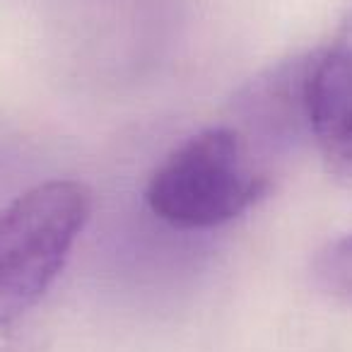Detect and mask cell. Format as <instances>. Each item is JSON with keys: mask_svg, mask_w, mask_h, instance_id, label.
Returning <instances> with one entry per match:
<instances>
[{"mask_svg": "<svg viewBox=\"0 0 352 352\" xmlns=\"http://www.w3.org/2000/svg\"><path fill=\"white\" fill-rule=\"evenodd\" d=\"M92 215V191L51 179L0 208V331L20 321L56 283Z\"/></svg>", "mask_w": 352, "mask_h": 352, "instance_id": "6da1fadb", "label": "cell"}, {"mask_svg": "<svg viewBox=\"0 0 352 352\" xmlns=\"http://www.w3.org/2000/svg\"><path fill=\"white\" fill-rule=\"evenodd\" d=\"M268 191L239 133L206 128L186 138L152 171L145 203L179 230H210L244 215Z\"/></svg>", "mask_w": 352, "mask_h": 352, "instance_id": "7a4b0ae2", "label": "cell"}, {"mask_svg": "<svg viewBox=\"0 0 352 352\" xmlns=\"http://www.w3.org/2000/svg\"><path fill=\"white\" fill-rule=\"evenodd\" d=\"M302 102L326 169L352 182V10L331 44L309 63Z\"/></svg>", "mask_w": 352, "mask_h": 352, "instance_id": "3957f363", "label": "cell"}, {"mask_svg": "<svg viewBox=\"0 0 352 352\" xmlns=\"http://www.w3.org/2000/svg\"><path fill=\"white\" fill-rule=\"evenodd\" d=\"M314 275L328 294L352 302V234L331 241L318 251Z\"/></svg>", "mask_w": 352, "mask_h": 352, "instance_id": "277c9868", "label": "cell"}, {"mask_svg": "<svg viewBox=\"0 0 352 352\" xmlns=\"http://www.w3.org/2000/svg\"><path fill=\"white\" fill-rule=\"evenodd\" d=\"M0 352H17L15 347H8V345H0Z\"/></svg>", "mask_w": 352, "mask_h": 352, "instance_id": "5b68a950", "label": "cell"}]
</instances>
